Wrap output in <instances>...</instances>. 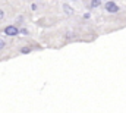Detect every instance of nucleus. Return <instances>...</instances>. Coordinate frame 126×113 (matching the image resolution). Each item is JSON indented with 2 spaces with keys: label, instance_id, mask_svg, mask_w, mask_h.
<instances>
[{
  "label": "nucleus",
  "instance_id": "f257e3e1",
  "mask_svg": "<svg viewBox=\"0 0 126 113\" xmlns=\"http://www.w3.org/2000/svg\"><path fill=\"white\" fill-rule=\"evenodd\" d=\"M106 9H107L110 13H114V12H117V10H119L117 4H116V3H113V1H109V3L106 4Z\"/></svg>",
  "mask_w": 126,
  "mask_h": 113
},
{
  "label": "nucleus",
  "instance_id": "f03ea898",
  "mask_svg": "<svg viewBox=\"0 0 126 113\" xmlns=\"http://www.w3.org/2000/svg\"><path fill=\"white\" fill-rule=\"evenodd\" d=\"M4 32H6L7 35H16V34H18V28H16V27L9 25V27H6V28H4Z\"/></svg>",
  "mask_w": 126,
  "mask_h": 113
},
{
  "label": "nucleus",
  "instance_id": "7ed1b4c3",
  "mask_svg": "<svg viewBox=\"0 0 126 113\" xmlns=\"http://www.w3.org/2000/svg\"><path fill=\"white\" fill-rule=\"evenodd\" d=\"M91 6H93V7L100 6V0H93V1H91Z\"/></svg>",
  "mask_w": 126,
  "mask_h": 113
},
{
  "label": "nucleus",
  "instance_id": "20e7f679",
  "mask_svg": "<svg viewBox=\"0 0 126 113\" xmlns=\"http://www.w3.org/2000/svg\"><path fill=\"white\" fill-rule=\"evenodd\" d=\"M21 52H22V53H30V52H31V49H30V47H22V49H21Z\"/></svg>",
  "mask_w": 126,
  "mask_h": 113
},
{
  "label": "nucleus",
  "instance_id": "39448f33",
  "mask_svg": "<svg viewBox=\"0 0 126 113\" xmlns=\"http://www.w3.org/2000/svg\"><path fill=\"white\" fill-rule=\"evenodd\" d=\"M64 9H66V12H67V13H72V10H70V7H69L67 4H64Z\"/></svg>",
  "mask_w": 126,
  "mask_h": 113
},
{
  "label": "nucleus",
  "instance_id": "423d86ee",
  "mask_svg": "<svg viewBox=\"0 0 126 113\" xmlns=\"http://www.w3.org/2000/svg\"><path fill=\"white\" fill-rule=\"evenodd\" d=\"M3 18H4V12L0 9V19H3Z\"/></svg>",
  "mask_w": 126,
  "mask_h": 113
},
{
  "label": "nucleus",
  "instance_id": "0eeeda50",
  "mask_svg": "<svg viewBox=\"0 0 126 113\" xmlns=\"http://www.w3.org/2000/svg\"><path fill=\"white\" fill-rule=\"evenodd\" d=\"M4 47V41L3 40H0V49H3Z\"/></svg>",
  "mask_w": 126,
  "mask_h": 113
}]
</instances>
